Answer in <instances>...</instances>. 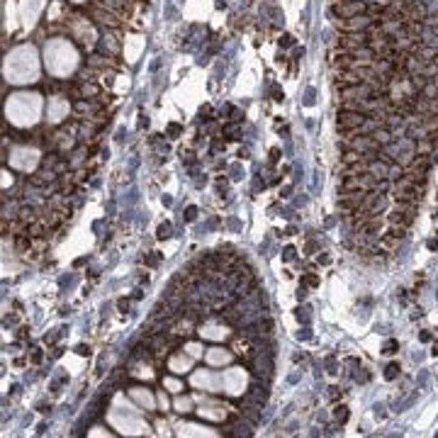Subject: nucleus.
<instances>
[{
    "mask_svg": "<svg viewBox=\"0 0 438 438\" xmlns=\"http://www.w3.org/2000/svg\"><path fill=\"white\" fill-rule=\"evenodd\" d=\"M336 419H339V421H346V419H349V409H346L344 404L336 407Z\"/></svg>",
    "mask_w": 438,
    "mask_h": 438,
    "instance_id": "f257e3e1",
    "label": "nucleus"
},
{
    "mask_svg": "<svg viewBox=\"0 0 438 438\" xmlns=\"http://www.w3.org/2000/svg\"><path fill=\"white\" fill-rule=\"evenodd\" d=\"M170 236V225H161L159 227V239H168Z\"/></svg>",
    "mask_w": 438,
    "mask_h": 438,
    "instance_id": "f03ea898",
    "label": "nucleus"
},
{
    "mask_svg": "<svg viewBox=\"0 0 438 438\" xmlns=\"http://www.w3.org/2000/svg\"><path fill=\"white\" fill-rule=\"evenodd\" d=\"M178 412H190V399H178Z\"/></svg>",
    "mask_w": 438,
    "mask_h": 438,
    "instance_id": "7ed1b4c3",
    "label": "nucleus"
},
{
    "mask_svg": "<svg viewBox=\"0 0 438 438\" xmlns=\"http://www.w3.org/2000/svg\"><path fill=\"white\" fill-rule=\"evenodd\" d=\"M397 373H399V365H397V363H392V365L387 368V378H389V380L397 378Z\"/></svg>",
    "mask_w": 438,
    "mask_h": 438,
    "instance_id": "20e7f679",
    "label": "nucleus"
},
{
    "mask_svg": "<svg viewBox=\"0 0 438 438\" xmlns=\"http://www.w3.org/2000/svg\"><path fill=\"white\" fill-rule=\"evenodd\" d=\"M283 259L285 261H292L295 259V249H292V246H288V249L283 251Z\"/></svg>",
    "mask_w": 438,
    "mask_h": 438,
    "instance_id": "39448f33",
    "label": "nucleus"
},
{
    "mask_svg": "<svg viewBox=\"0 0 438 438\" xmlns=\"http://www.w3.org/2000/svg\"><path fill=\"white\" fill-rule=\"evenodd\" d=\"M166 385H168V387H170V392H180V385L178 383H175V380H166Z\"/></svg>",
    "mask_w": 438,
    "mask_h": 438,
    "instance_id": "423d86ee",
    "label": "nucleus"
},
{
    "mask_svg": "<svg viewBox=\"0 0 438 438\" xmlns=\"http://www.w3.org/2000/svg\"><path fill=\"white\" fill-rule=\"evenodd\" d=\"M188 353H190V356H193V358H198V356H200V346L190 344V346H188Z\"/></svg>",
    "mask_w": 438,
    "mask_h": 438,
    "instance_id": "0eeeda50",
    "label": "nucleus"
},
{
    "mask_svg": "<svg viewBox=\"0 0 438 438\" xmlns=\"http://www.w3.org/2000/svg\"><path fill=\"white\" fill-rule=\"evenodd\" d=\"M394 349H397V344H394V341H389V344L385 346V353H394Z\"/></svg>",
    "mask_w": 438,
    "mask_h": 438,
    "instance_id": "6e6552de",
    "label": "nucleus"
},
{
    "mask_svg": "<svg viewBox=\"0 0 438 438\" xmlns=\"http://www.w3.org/2000/svg\"><path fill=\"white\" fill-rule=\"evenodd\" d=\"M195 217H198V209H195V207H188V219H190V222H193Z\"/></svg>",
    "mask_w": 438,
    "mask_h": 438,
    "instance_id": "1a4fd4ad",
    "label": "nucleus"
},
{
    "mask_svg": "<svg viewBox=\"0 0 438 438\" xmlns=\"http://www.w3.org/2000/svg\"><path fill=\"white\" fill-rule=\"evenodd\" d=\"M280 44H283V46H290V44H292V37H288V35H285L283 40H280Z\"/></svg>",
    "mask_w": 438,
    "mask_h": 438,
    "instance_id": "9d476101",
    "label": "nucleus"
},
{
    "mask_svg": "<svg viewBox=\"0 0 438 438\" xmlns=\"http://www.w3.org/2000/svg\"><path fill=\"white\" fill-rule=\"evenodd\" d=\"M304 283H307V285H317V275H307V278H304Z\"/></svg>",
    "mask_w": 438,
    "mask_h": 438,
    "instance_id": "9b49d317",
    "label": "nucleus"
},
{
    "mask_svg": "<svg viewBox=\"0 0 438 438\" xmlns=\"http://www.w3.org/2000/svg\"><path fill=\"white\" fill-rule=\"evenodd\" d=\"M178 132H180V127H178V125H170V127H168V134H178Z\"/></svg>",
    "mask_w": 438,
    "mask_h": 438,
    "instance_id": "f8f14e48",
    "label": "nucleus"
}]
</instances>
